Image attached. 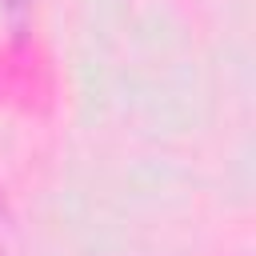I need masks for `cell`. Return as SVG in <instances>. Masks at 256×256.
I'll return each mask as SVG.
<instances>
[{"instance_id":"7a4b0ae2","label":"cell","mask_w":256,"mask_h":256,"mask_svg":"<svg viewBox=\"0 0 256 256\" xmlns=\"http://www.w3.org/2000/svg\"><path fill=\"white\" fill-rule=\"evenodd\" d=\"M4 224H8V220H4V204H0V236H4Z\"/></svg>"},{"instance_id":"6da1fadb","label":"cell","mask_w":256,"mask_h":256,"mask_svg":"<svg viewBox=\"0 0 256 256\" xmlns=\"http://www.w3.org/2000/svg\"><path fill=\"white\" fill-rule=\"evenodd\" d=\"M4 4V12H12V16H20L24 8H28V0H0Z\"/></svg>"}]
</instances>
